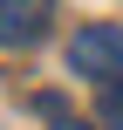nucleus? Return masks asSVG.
<instances>
[{"label":"nucleus","mask_w":123,"mask_h":130,"mask_svg":"<svg viewBox=\"0 0 123 130\" xmlns=\"http://www.w3.org/2000/svg\"><path fill=\"white\" fill-rule=\"evenodd\" d=\"M48 27V0H0V48H27Z\"/></svg>","instance_id":"nucleus-2"},{"label":"nucleus","mask_w":123,"mask_h":130,"mask_svg":"<svg viewBox=\"0 0 123 130\" xmlns=\"http://www.w3.org/2000/svg\"><path fill=\"white\" fill-rule=\"evenodd\" d=\"M96 123L103 130H123V75L116 82H96Z\"/></svg>","instance_id":"nucleus-3"},{"label":"nucleus","mask_w":123,"mask_h":130,"mask_svg":"<svg viewBox=\"0 0 123 130\" xmlns=\"http://www.w3.org/2000/svg\"><path fill=\"white\" fill-rule=\"evenodd\" d=\"M68 69L75 75H96V82H116L123 75V27L116 21H89L68 41Z\"/></svg>","instance_id":"nucleus-1"},{"label":"nucleus","mask_w":123,"mask_h":130,"mask_svg":"<svg viewBox=\"0 0 123 130\" xmlns=\"http://www.w3.org/2000/svg\"><path fill=\"white\" fill-rule=\"evenodd\" d=\"M55 130H89V123H75V117H62V123H55Z\"/></svg>","instance_id":"nucleus-4"}]
</instances>
